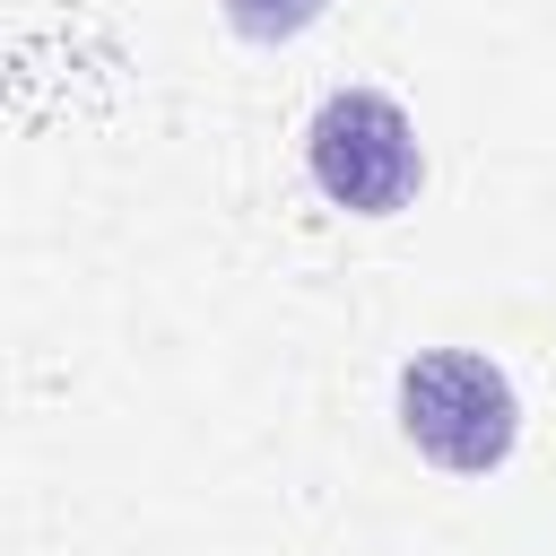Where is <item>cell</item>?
Instances as JSON below:
<instances>
[{
  "label": "cell",
  "instance_id": "cell-1",
  "mask_svg": "<svg viewBox=\"0 0 556 556\" xmlns=\"http://www.w3.org/2000/svg\"><path fill=\"white\" fill-rule=\"evenodd\" d=\"M391 400H400V434L452 478H495L521 452V391L478 348H417Z\"/></svg>",
  "mask_w": 556,
  "mask_h": 556
},
{
  "label": "cell",
  "instance_id": "cell-2",
  "mask_svg": "<svg viewBox=\"0 0 556 556\" xmlns=\"http://www.w3.org/2000/svg\"><path fill=\"white\" fill-rule=\"evenodd\" d=\"M304 174L348 217H400L426 191V148L400 96L382 87H330L304 122Z\"/></svg>",
  "mask_w": 556,
  "mask_h": 556
},
{
  "label": "cell",
  "instance_id": "cell-3",
  "mask_svg": "<svg viewBox=\"0 0 556 556\" xmlns=\"http://www.w3.org/2000/svg\"><path fill=\"white\" fill-rule=\"evenodd\" d=\"M217 17L243 43H295V35H313L330 17V0H217Z\"/></svg>",
  "mask_w": 556,
  "mask_h": 556
}]
</instances>
